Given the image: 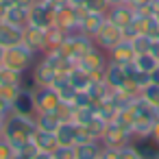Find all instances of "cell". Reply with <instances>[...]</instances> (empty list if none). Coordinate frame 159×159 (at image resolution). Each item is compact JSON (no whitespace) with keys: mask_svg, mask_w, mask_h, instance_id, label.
I'll list each match as a JSON object with an SVG mask.
<instances>
[{"mask_svg":"<svg viewBox=\"0 0 159 159\" xmlns=\"http://www.w3.org/2000/svg\"><path fill=\"white\" fill-rule=\"evenodd\" d=\"M9 116H11V105L5 98H0V120H7Z\"/></svg>","mask_w":159,"mask_h":159,"instance_id":"37","label":"cell"},{"mask_svg":"<svg viewBox=\"0 0 159 159\" xmlns=\"http://www.w3.org/2000/svg\"><path fill=\"white\" fill-rule=\"evenodd\" d=\"M55 11L57 7L48 0H37L31 7V24L39 29H50L55 24Z\"/></svg>","mask_w":159,"mask_h":159,"instance_id":"8","label":"cell"},{"mask_svg":"<svg viewBox=\"0 0 159 159\" xmlns=\"http://www.w3.org/2000/svg\"><path fill=\"white\" fill-rule=\"evenodd\" d=\"M150 139H155L157 144H159V120H155V124H152V131H150V135H148Z\"/></svg>","mask_w":159,"mask_h":159,"instance_id":"39","label":"cell"},{"mask_svg":"<svg viewBox=\"0 0 159 159\" xmlns=\"http://www.w3.org/2000/svg\"><path fill=\"white\" fill-rule=\"evenodd\" d=\"M96 44L89 35H83L81 31H74V33H68V37L63 39V44L57 48L63 57L72 59V61H79L87 50H92Z\"/></svg>","mask_w":159,"mask_h":159,"instance_id":"3","label":"cell"},{"mask_svg":"<svg viewBox=\"0 0 159 159\" xmlns=\"http://www.w3.org/2000/svg\"><path fill=\"white\" fill-rule=\"evenodd\" d=\"M107 20H111L113 24H118L120 29H124L126 24H131V22L135 20V9H133L129 2L111 5L109 11H107Z\"/></svg>","mask_w":159,"mask_h":159,"instance_id":"12","label":"cell"},{"mask_svg":"<svg viewBox=\"0 0 159 159\" xmlns=\"http://www.w3.org/2000/svg\"><path fill=\"white\" fill-rule=\"evenodd\" d=\"M33 118H35V126H37V129L50 131V133H55V131L59 129V124H61V120H59L55 113H50V111H37Z\"/></svg>","mask_w":159,"mask_h":159,"instance_id":"23","label":"cell"},{"mask_svg":"<svg viewBox=\"0 0 159 159\" xmlns=\"http://www.w3.org/2000/svg\"><path fill=\"white\" fill-rule=\"evenodd\" d=\"M2 61H5V48L0 46V66H2Z\"/></svg>","mask_w":159,"mask_h":159,"instance_id":"44","label":"cell"},{"mask_svg":"<svg viewBox=\"0 0 159 159\" xmlns=\"http://www.w3.org/2000/svg\"><path fill=\"white\" fill-rule=\"evenodd\" d=\"M107 55H109V61L120 63V66H129L135 59V50H133V44L129 39H122L120 44H116Z\"/></svg>","mask_w":159,"mask_h":159,"instance_id":"15","label":"cell"},{"mask_svg":"<svg viewBox=\"0 0 159 159\" xmlns=\"http://www.w3.org/2000/svg\"><path fill=\"white\" fill-rule=\"evenodd\" d=\"M81 7H83L85 11H92V13H105V16H107L111 2H109V0H83Z\"/></svg>","mask_w":159,"mask_h":159,"instance_id":"27","label":"cell"},{"mask_svg":"<svg viewBox=\"0 0 159 159\" xmlns=\"http://www.w3.org/2000/svg\"><path fill=\"white\" fill-rule=\"evenodd\" d=\"M150 81L159 85V63H157V66L152 68V72H150Z\"/></svg>","mask_w":159,"mask_h":159,"instance_id":"41","label":"cell"},{"mask_svg":"<svg viewBox=\"0 0 159 159\" xmlns=\"http://www.w3.org/2000/svg\"><path fill=\"white\" fill-rule=\"evenodd\" d=\"M120 159H142V155L137 152V148L131 142V144H126V146L120 148Z\"/></svg>","mask_w":159,"mask_h":159,"instance_id":"34","label":"cell"},{"mask_svg":"<svg viewBox=\"0 0 159 159\" xmlns=\"http://www.w3.org/2000/svg\"><path fill=\"white\" fill-rule=\"evenodd\" d=\"M155 20H157V24H159V13H157V16H155Z\"/></svg>","mask_w":159,"mask_h":159,"instance_id":"47","label":"cell"},{"mask_svg":"<svg viewBox=\"0 0 159 159\" xmlns=\"http://www.w3.org/2000/svg\"><path fill=\"white\" fill-rule=\"evenodd\" d=\"M107 20V16L105 13H92V11H87L83 18H81V22H79V31L83 33V35H89V37H94L96 33H98V29L102 26V22Z\"/></svg>","mask_w":159,"mask_h":159,"instance_id":"18","label":"cell"},{"mask_svg":"<svg viewBox=\"0 0 159 159\" xmlns=\"http://www.w3.org/2000/svg\"><path fill=\"white\" fill-rule=\"evenodd\" d=\"M35 118H26V116H16L11 113L7 120H5V139L18 150L22 146H26L35 133Z\"/></svg>","mask_w":159,"mask_h":159,"instance_id":"1","label":"cell"},{"mask_svg":"<svg viewBox=\"0 0 159 159\" xmlns=\"http://www.w3.org/2000/svg\"><path fill=\"white\" fill-rule=\"evenodd\" d=\"M5 22L26 29L31 24V9L29 7H20V5H7V13H5Z\"/></svg>","mask_w":159,"mask_h":159,"instance_id":"17","label":"cell"},{"mask_svg":"<svg viewBox=\"0 0 159 159\" xmlns=\"http://www.w3.org/2000/svg\"><path fill=\"white\" fill-rule=\"evenodd\" d=\"M157 63H159V61H157L150 52L135 55V59H133V68H135V70H142V72H152V68H155Z\"/></svg>","mask_w":159,"mask_h":159,"instance_id":"25","label":"cell"},{"mask_svg":"<svg viewBox=\"0 0 159 159\" xmlns=\"http://www.w3.org/2000/svg\"><path fill=\"white\" fill-rule=\"evenodd\" d=\"M107 63H109V55H107L105 50H100L98 46H94L92 50H87V52L76 61V66H79L81 70L89 72L94 81H96V79H105V68H107Z\"/></svg>","mask_w":159,"mask_h":159,"instance_id":"4","label":"cell"},{"mask_svg":"<svg viewBox=\"0 0 159 159\" xmlns=\"http://www.w3.org/2000/svg\"><path fill=\"white\" fill-rule=\"evenodd\" d=\"M142 98H144V100H148L150 105L159 107V85H157V83L146 85V87L142 89Z\"/></svg>","mask_w":159,"mask_h":159,"instance_id":"30","label":"cell"},{"mask_svg":"<svg viewBox=\"0 0 159 159\" xmlns=\"http://www.w3.org/2000/svg\"><path fill=\"white\" fill-rule=\"evenodd\" d=\"M22 37H24V29L13 26L5 20L0 22V46L2 48H11V46L22 44Z\"/></svg>","mask_w":159,"mask_h":159,"instance_id":"16","label":"cell"},{"mask_svg":"<svg viewBox=\"0 0 159 159\" xmlns=\"http://www.w3.org/2000/svg\"><path fill=\"white\" fill-rule=\"evenodd\" d=\"M100 150H102L100 139L83 142V144H76V146H74V155H76V159H98V157H100Z\"/></svg>","mask_w":159,"mask_h":159,"instance_id":"21","label":"cell"},{"mask_svg":"<svg viewBox=\"0 0 159 159\" xmlns=\"http://www.w3.org/2000/svg\"><path fill=\"white\" fill-rule=\"evenodd\" d=\"M59 144L63 146H76V137H79V124L74 120H68V122H61L59 129L55 131Z\"/></svg>","mask_w":159,"mask_h":159,"instance_id":"19","label":"cell"},{"mask_svg":"<svg viewBox=\"0 0 159 159\" xmlns=\"http://www.w3.org/2000/svg\"><path fill=\"white\" fill-rule=\"evenodd\" d=\"M52 159H76L74 146H63V144H59V146L52 150Z\"/></svg>","mask_w":159,"mask_h":159,"instance_id":"32","label":"cell"},{"mask_svg":"<svg viewBox=\"0 0 159 159\" xmlns=\"http://www.w3.org/2000/svg\"><path fill=\"white\" fill-rule=\"evenodd\" d=\"M68 79H70V83H72V87H74L76 92H87V89H89V85L94 83L92 74H89V72H85V70H81L79 66L68 74Z\"/></svg>","mask_w":159,"mask_h":159,"instance_id":"22","label":"cell"},{"mask_svg":"<svg viewBox=\"0 0 159 159\" xmlns=\"http://www.w3.org/2000/svg\"><path fill=\"white\" fill-rule=\"evenodd\" d=\"M98 159H120V148H111V146H102L100 157Z\"/></svg>","mask_w":159,"mask_h":159,"instance_id":"36","label":"cell"},{"mask_svg":"<svg viewBox=\"0 0 159 159\" xmlns=\"http://www.w3.org/2000/svg\"><path fill=\"white\" fill-rule=\"evenodd\" d=\"M133 142V133H131V129H126V126H122V124H118V122H107V126H105V131H102V137H100V144L102 146H111V148H122V146H126V144H131Z\"/></svg>","mask_w":159,"mask_h":159,"instance_id":"6","label":"cell"},{"mask_svg":"<svg viewBox=\"0 0 159 159\" xmlns=\"http://www.w3.org/2000/svg\"><path fill=\"white\" fill-rule=\"evenodd\" d=\"M85 13L87 11L83 7H72V5L57 7V11H55V24L52 26H59L66 33H74V31H79V22H81V18Z\"/></svg>","mask_w":159,"mask_h":159,"instance_id":"5","label":"cell"},{"mask_svg":"<svg viewBox=\"0 0 159 159\" xmlns=\"http://www.w3.org/2000/svg\"><path fill=\"white\" fill-rule=\"evenodd\" d=\"M31 142L35 144V148H37V150H44V152H52V150L59 146L57 135H55V133H50V131H42V129H35V133H33Z\"/></svg>","mask_w":159,"mask_h":159,"instance_id":"20","label":"cell"},{"mask_svg":"<svg viewBox=\"0 0 159 159\" xmlns=\"http://www.w3.org/2000/svg\"><path fill=\"white\" fill-rule=\"evenodd\" d=\"M33 159H52V152H44V150H37Z\"/></svg>","mask_w":159,"mask_h":159,"instance_id":"42","label":"cell"},{"mask_svg":"<svg viewBox=\"0 0 159 159\" xmlns=\"http://www.w3.org/2000/svg\"><path fill=\"white\" fill-rule=\"evenodd\" d=\"M20 89H22V85H0V98H5V100L11 105Z\"/></svg>","mask_w":159,"mask_h":159,"instance_id":"33","label":"cell"},{"mask_svg":"<svg viewBox=\"0 0 159 159\" xmlns=\"http://www.w3.org/2000/svg\"><path fill=\"white\" fill-rule=\"evenodd\" d=\"M124 2H129L133 9H139V7H144V5H148L150 0H124Z\"/></svg>","mask_w":159,"mask_h":159,"instance_id":"40","label":"cell"},{"mask_svg":"<svg viewBox=\"0 0 159 159\" xmlns=\"http://www.w3.org/2000/svg\"><path fill=\"white\" fill-rule=\"evenodd\" d=\"M92 39H94V44H96L100 50L109 52V50H111L116 44H120L124 37H122V29H120L118 24H113L111 20H105L102 26L98 29V33H96Z\"/></svg>","mask_w":159,"mask_h":159,"instance_id":"7","label":"cell"},{"mask_svg":"<svg viewBox=\"0 0 159 159\" xmlns=\"http://www.w3.org/2000/svg\"><path fill=\"white\" fill-rule=\"evenodd\" d=\"M72 105H74V109H83V107H94V100H92L89 92H76Z\"/></svg>","mask_w":159,"mask_h":159,"instance_id":"31","label":"cell"},{"mask_svg":"<svg viewBox=\"0 0 159 159\" xmlns=\"http://www.w3.org/2000/svg\"><path fill=\"white\" fill-rule=\"evenodd\" d=\"M5 135V120H0V137Z\"/></svg>","mask_w":159,"mask_h":159,"instance_id":"45","label":"cell"},{"mask_svg":"<svg viewBox=\"0 0 159 159\" xmlns=\"http://www.w3.org/2000/svg\"><path fill=\"white\" fill-rule=\"evenodd\" d=\"M22 44H24V46H29L35 55L46 52V48H48V29H39V26L29 24V26L24 29Z\"/></svg>","mask_w":159,"mask_h":159,"instance_id":"9","label":"cell"},{"mask_svg":"<svg viewBox=\"0 0 159 159\" xmlns=\"http://www.w3.org/2000/svg\"><path fill=\"white\" fill-rule=\"evenodd\" d=\"M35 52L24 46V44H18V46H11V48H5V61L2 66L11 68V70H18L22 74H26L33 66H35Z\"/></svg>","mask_w":159,"mask_h":159,"instance_id":"2","label":"cell"},{"mask_svg":"<svg viewBox=\"0 0 159 159\" xmlns=\"http://www.w3.org/2000/svg\"><path fill=\"white\" fill-rule=\"evenodd\" d=\"M68 2H70L72 7H81V5H83V0H68Z\"/></svg>","mask_w":159,"mask_h":159,"instance_id":"43","label":"cell"},{"mask_svg":"<svg viewBox=\"0 0 159 159\" xmlns=\"http://www.w3.org/2000/svg\"><path fill=\"white\" fill-rule=\"evenodd\" d=\"M111 5H118V2H124V0H109Z\"/></svg>","mask_w":159,"mask_h":159,"instance_id":"46","label":"cell"},{"mask_svg":"<svg viewBox=\"0 0 159 159\" xmlns=\"http://www.w3.org/2000/svg\"><path fill=\"white\" fill-rule=\"evenodd\" d=\"M11 113L16 116H26V118H33L35 116V98H33V89L24 87L18 92V96L13 98L11 102Z\"/></svg>","mask_w":159,"mask_h":159,"instance_id":"11","label":"cell"},{"mask_svg":"<svg viewBox=\"0 0 159 159\" xmlns=\"http://www.w3.org/2000/svg\"><path fill=\"white\" fill-rule=\"evenodd\" d=\"M52 113H55L61 122H68V120H72V118H74V105H72V102H63V100H61V102H59V107H57Z\"/></svg>","mask_w":159,"mask_h":159,"instance_id":"29","label":"cell"},{"mask_svg":"<svg viewBox=\"0 0 159 159\" xmlns=\"http://www.w3.org/2000/svg\"><path fill=\"white\" fill-rule=\"evenodd\" d=\"M24 74L18 70H11L7 66H0V85H22Z\"/></svg>","mask_w":159,"mask_h":159,"instance_id":"24","label":"cell"},{"mask_svg":"<svg viewBox=\"0 0 159 159\" xmlns=\"http://www.w3.org/2000/svg\"><path fill=\"white\" fill-rule=\"evenodd\" d=\"M129 66H120V63H113V61L107 63V68H105V81L109 83V87L120 89L129 81Z\"/></svg>","mask_w":159,"mask_h":159,"instance_id":"14","label":"cell"},{"mask_svg":"<svg viewBox=\"0 0 159 159\" xmlns=\"http://www.w3.org/2000/svg\"><path fill=\"white\" fill-rule=\"evenodd\" d=\"M133 44V50L135 55H142V52H150V44H152V37L150 35H137L135 39H131Z\"/></svg>","mask_w":159,"mask_h":159,"instance_id":"28","label":"cell"},{"mask_svg":"<svg viewBox=\"0 0 159 159\" xmlns=\"http://www.w3.org/2000/svg\"><path fill=\"white\" fill-rule=\"evenodd\" d=\"M37 0H5V5H20V7H33Z\"/></svg>","mask_w":159,"mask_h":159,"instance_id":"38","label":"cell"},{"mask_svg":"<svg viewBox=\"0 0 159 159\" xmlns=\"http://www.w3.org/2000/svg\"><path fill=\"white\" fill-rule=\"evenodd\" d=\"M68 37V33L59 26H50L48 29V48L46 50H52V48H59L63 44V39Z\"/></svg>","mask_w":159,"mask_h":159,"instance_id":"26","label":"cell"},{"mask_svg":"<svg viewBox=\"0 0 159 159\" xmlns=\"http://www.w3.org/2000/svg\"><path fill=\"white\" fill-rule=\"evenodd\" d=\"M13 152H16V148L5 137H0V159H13Z\"/></svg>","mask_w":159,"mask_h":159,"instance_id":"35","label":"cell"},{"mask_svg":"<svg viewBox=\"0 0 159 159\" xmlns=\"http://www.w3.org/2000/svg\"><path fill=\"white\" fill-rule=\"evenodd\" d=\"M55 79H57V72H55L44 59H42L39 63H35L33 70H31L33 87H50V85L55 83Z\"/></svg>","mask_w":159,"mask_h":159,"instance_id":"13","label":"cell"},{"mask_svg":"<svg viewBox=\"0 0 159 159\" xmlns=\"http://www.w3.org/2000/svg\"><path fill=\"white\" fill-rule=\"evenodd\" d=\"M33 98H35V113L37 111H55L61 102L57 89L50 85V87H33Z\"/></svg>","mask_w":159,"mask_h":159,"instance_id":"10","label":"cell"}]
</instances>
